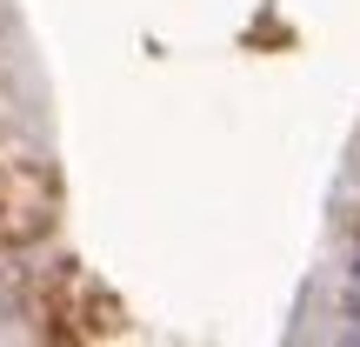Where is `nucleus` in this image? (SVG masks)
Instances as JSON below:
<instances>
[{"label": "nucleus", "instance_id": "nucleus-1", "mask_svg": "<svg viewBox=\"0 0 360 347\" xmlns=\"http://www.w3.org/2000/svg\"><path fill=\"white\" fill-rule=\"evenodd\" d=\"M354 281H360V254H354Z\"/></svg>", "mask_w": 360, "mask_h": 347}]
</instances>
